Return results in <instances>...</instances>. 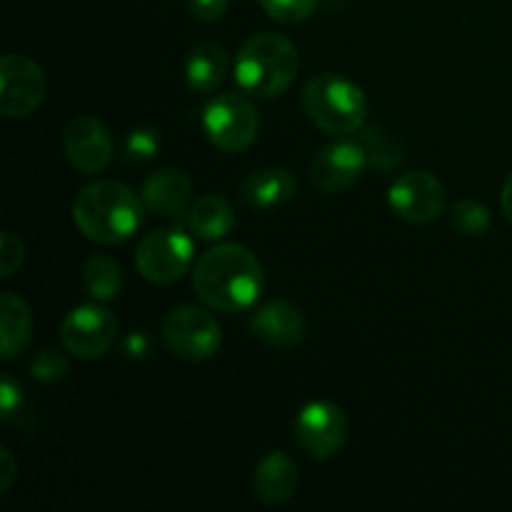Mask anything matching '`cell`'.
Listing matches in <instances>:
<instances>
[{"label":"cell","instance_id":"cell-1","mask_svg":"<svg viewBox=\"0 0 512 512\" xmlns=\"http://www.w3.org/2000/svg\"><path fill=\"white\" fill-rule=\"evenodd\" d=\"M263 265L245 245L223 243L200 255L193 270V290L218 313H243L263 293Z\"/></svg>","mask_w":512,"mask_h":512},{"label":"cell","instance_id":"cell-2","mask_svg":"<svg viewBox=\"0 0 512 512\" xmlns=\"http://www.w3.org/2000/svg\"><path fill=\"white\" fill-rule=\"evenodd\" d=\"M145 203L120 180L85 185L73 203V223L80 235L100 245H118L143 225Z\"/></svg>","mask_w":512,"mask_h":512},{"label":"cell","instance_id":"cell-3","mask_svg":"<svg viewBox=\"0 0 512 512\" xmlns=\"http://www.w3.org/2000/svg\"><path fill=\"white\" fill-rule=\"evenodd\" d=\"M235 83L253 98L270 100L288 93L300 73L298 48L285 35L258 33L235 55Z\"/></svg>","mask_w":512,"mask_h":512},{"label":"cell","instance_id":"cell-4","mask_svg":"<svg viewBox=\"0 0 512 512\" xmlns=\"http://www.w3.org/2000/svg\"><path fill=\"white\" fill-rule=\"evenodd\" d=\"M300 100L308 118L323 133L335 135V138H348L363 130L365 118H368V98L363 88L343 75H315L305 83Z\"/></svg>","mask_w":512,"mask_h":512},{"label":"cell","instance_id":"cell-5","mask_svg":"<svg viewBox=\"0 0 512 512\" xmlns=\"http://www.w3.org/2000/svg\"><path fill=\"white\" fill-rule=\"evenodd\" d=\"M163 343L175 358L188 363H203L210 360L223 345V330L213 313L198 308V305H180L165 315L160 325Z\"/></svg>","mask_w":512,"mask_h":512},{"label":"cell","instance_id":"cell-6","mask_svg":"<svg viewBox=\"0 0 512 512\" xmlns=\"http://www.w3.org/2000/svg\"><path fill=\"white\" fill-rule=\"evenodd\" d=\"M203 130L223 153H243L260 133V115L245 95L220 93L203 108Z\"/></svg>","mask_w":512,"mask_h":512},{"label":"cell","instance_id":"cell-7","mask_svg":"<svg viewBox=\"0 0 512 512\" xmlns=\"http://www.w3.org/2000/svg\"><path fill=\"white\" fill-rule=\"evenodd\" d=\"M195 260V243L185 230L160 228L145 235L135 250V270L148 283H178Z\"/></svg>","mask_w":512,"mask_h":512},{"label":"cell","instance_id":"cell-8","mask_svg":"<svg viewBox=\"0 0 512 512\" xmlns=\"http://www.w3.org/2000/svg\"><path fill=\"white\" fill-rule=\"evenodd\" d=\"M118 340V318L100 305L73 308L60 323V343L80 360L103 358Z\"/></svg>","mask_w":512,"mask_h":512},{"label":"cell","instance_id":"cell-9","mask_svg":"<svg viewBox=\"0 0 512 512\" xmlns=\"http://www.w3.org/2000/svg\"><path fill=\"white\" fill-rule=\"evenodd\" d=\"M48 93L45 70L23 53H8L0 60V113L5 118H25Z\"/></svg>","mask_w":512,"mask_h":512},{"label":"cell","instance_id":"cell-10","mask_svg":"<svg viewBox=\"0 0 512 512\" xmlns=\"http://www.w3.org/2000/svg\"><path fill=\"white\" fill-rule=\"evenodd\" d=\"M295 440L313 460H330L348 440L345 413L330 400H313L295 418Z\"/></svg>","mask_w":512,"mask_h":512},{"label":"cell","instance_id":"cell-11","mask_svg":"<svg viewBox=\"0 0 512 512\" xmlns=\"http://www.w3.org/2000/svg\"><path fill=\"white\" fill-rule=\"evenodd\" d=\"M368 165V153L360 140H335L315 153L310 163V180L320 193H343L358 183Z\"/></svg>","mask_w":512,"mask_h":512},{"label":"cell","instance_id":"cell-12","mask_svg":"<svg viewBox=\"0 0 512 512\" xmlns=\"http://www.w3.org/2000/svg\"><path fill=\"white\" fill-rule=\"evenodd\" d=\"M388 203L398 218L425 225L445 210V188L428 170H410L390 185Z\"/></svg>","mask_w":512,"mask_h":512},{"label":"cell","instance_id":"cell-13","mask_svg":"<svg viewBox=\"0 0 512 512\" xmlns=\"http://www.w3.org/2000/svg\"><path fill=\"white\" fill-rule=\"evenodd\" d=\"M63 153L80 173H103L115 155L113 135L93 115H78L63 130Z\"/></svg>","mask_w":512,"mask_h":512},{"label":"cell","instance_id":"cell-14","mask_svg":"<svg viewBox=\"0 0 512 512\" xmlns=\"http://www.w3.org/2000/svg\"><path fill=\"white\" fill-rule=\"evenodd\" d=\"M190 195H193V183H190V178L183 170L175 168H163L150 173L145 178L143 190H140L145 210L155 215H165V218L185 213Z\"/></svg>","mask_w":512,"mask_h":512},{"label":"cell","instance_id":"cell-15","mask_svg":"<svg viewBox=\"0 0 512 512\" xmlns=\"http://www.w3.org/2000/svg\"><path fill=\"white\" fill-rule=\"evenodd\" d=\"M298 465L290 455L273 450L258 463L253 475L255 498L263 505H285L298 488Z\"/></svg>","mask_w":512,"mask_h":512},{"label":"cell","instance_id":"cell-16","mask_svg":"<svg viewBox=\"0 0 512 512\" xmlns=\"http://www.w3.org/2000/svg\"><path fill=\"white\" fill-rule=\"evenodd\" d=\"M250 328L258 338L275 345V348H293L303 338L305 318L288 300H273V303H265L263 308L255 310Z\"/></svg>","mask_w":512,"mask_h":512},{"label":"cell","instance_id":"cell-17","mask_svg":"<svg viewBox=\"0 0 512 512\" xmlns=\"http://www.w3.org/2000/svg\"><path fill=\"white\" fill-rule=\"evenodd\" d=\"M298 180L288 168L253 170L240 183V198L253 210H273L288 203L295 195Z\"/></svg>","mask_w":512,"mask_h":512},{"label":"cell","instance_id":"cell-18","mask_svg":"<svg viewBox=\"0 0 512 512\" xmlns=\"http://www.w3.org/2000/svg\"><path fill=\"white\" fill-rule=\"evenodd\" d=\"M185 228L198 240L213 243L235 228V210L220 195H203L185 210Z\"/></svg>","mask_w":512,"mask_h":512},{"label":"cell","instance_id":"cell-19","mask_svg":"<svg viewBox=\"0 0 512 512\" xmlns=\"http://www.w3.org/2000/svg\"><path fill=\"white\" fill-rule=\"evenodd\" d=\"M33 335V315L28 303L13 293L0 298V358L8 363L15 360L30 343Z\"/></svg>","mask_w":512,"mask_h":512},{"label":"cell","instance_id":"cell-20","mask_svg":"<svg viewBox=\"0 0 512 512\" xmlns=\"http://www.w3.org/2000/svg\"><path fill=\"white\" fill-rule=\"evenodd\" d=\"M228 68V53H225L223 45L205 40L190 50L188 60H185V80L198 93H213L225 80Z\"/></svg>","mask_w":512,"mask_h":512},{"label":"cell","instance_id":"cell-21","mask_svg":"<svg viewBox=\"0 0 512 512\" xmlns=\"http://www.w3.org/2000/svg\"><path fill=\"white\" fill-rule=\"evenodd\" d=\"M83 285L90 298L108 303L123 290V270L108 255H90L83 265Z\"/></svg>","mask_w":512,"mask_h":512},{"label":"cell","instance_id":"cell-22","mask_svg":"<svg viewBox=\"0 0 512 512\" xmlns=\"http://www.w3.org/2000/svg\"><path fill=\"white\" fill-rule=\"evenodd\" d=\"M358 140H360V145L365 148V153H368V163L373 165V168L393 170L403 163V153H400V148L395 145V140L390 138L385 130L368 128V130H363V135H360Z\"/></svg>","mask_w":512,"mask_h":512},{"label":"cell","instance_id":"cell-23","mask_svg":"<svg viewBox=\"0 0 512 512\" xmlns=\"http://www.w3.org/2000/svg\"><path fill=\"white\" fill-rule=\"evenodd\" d=\"M450 228L460 235H483L490 228V210L478 200H460L448 213Z\"/></svg>","mask_w":512,"mask_h":512},{"label":"cell","instance_id":"cell-24","mask_svg":"<svg viewBox=\"0 0 512 512\" xmlns=\"http://www.w3.org/2000/svg\"><path fill=\"white\" fill-rule=\"evenodd\" d=\"M160 133L148 125H140L133 128L123 140V155L130 163H145V160H153L160 150Z\"/></svg>","mask_w":512,"mask_h":512},{"label":"cell","instance_id":"cell-25","mask_svg":"<svg viewBox=\"0 0 512 512\" xmlns=\"http://www.w3.org/2000/svg\"><path fill=\"white\" fill-rule=\"evenodd\" d=\"M265 13L280 23H303L318 10L320 0H260Z\"/></svg>","mask_w":512,"mask_h":512},{"label":"cell","instance_id":"cell-26","mask_svg":"<svg viewBox=\"0 0 512 512\" xmlns=\"http://www.w3.org/2000/svg\"><path fill=\"white\" fill-rule=\"evenodd\" d=\"M68 370V358H65L60 350L53 348H43L40 353L33 355V360H30V375H33L35 380H40V383H53V380L65 378Z\"/></svg>","mask_w":512,"mask_h":512},{"label":"cell","instance_id":"cell-27","mask_svg":"<svg viewBox=\"0 0 512 512\" xmlns=\"http://www.w3.org/2000/svg\"><path fill=\"white\" fill-rule=\"evenodd\" d=\"M23 260H25L23 240L15 238L10 230H5L3 238H0V275H3V278H10V275L23 265Z\"/></svg>","mask_w":512,"mask_h":512},{"label":"cell","instance_id":"cell-28","mask_svg":"<svg viewBox=\"0 0 512 512\" xmlns=\"http://www.w3.org/2000/svg\"><path fill=\"white\" fill-rule=\"evenodd\" d=\"M23 403V388L13 375L5 373L0 380V405H3V420H13V415L20 410Z\"/></svg>","mask_w":512,"mask_h":512},{"label":"cell","instance_id":"cell-29","mask_svg":"<svg viewBox=\"0 0 512 512\" xmlns=\"http://www.w3.org/2000/svg\"><path fill=\"white\" fill-rule=\"evenodd\" d=\"M230 0H188V10L200 23H215L225 15Z\"/></svg>","mask_w":512,"mask_h":512},{"label":"cell","instance_id":"cell-30","mask_svg":"<svg viewBox=\"0 0 512 512\" xmlns=\"http://www.w3.org/2000/svg\"><path fill=\"white\" fill-rule=\"evenodd\" d=\"M0 465H3L0 468V495H5L15 480V458L8 448L0 450Z\"/></svg>","mask_w":512,"mask_h":512},{"label":"cell","instance_id":"cell-31","mask_svg":"<svg viewBox=\"0 0 512 512\" xmlns=\"http://www.w3.org/2000/svg\"><path fill=\"white\" fill-rule=\"evenodd\" d=\"M125 348H128V353L135 355V358H143V355L148 353V343H145V335H140V333L130 335L128 343H125Z\"/></svg>","mask_w":512,"mask_h":512},{"label":"cell","instance_id":"cell-32","mask_svg":"<svg viewBox=\"0 0 512 512\" xmlns=\"http://www.w3.org/2000/svg\"><path fill=\"white\" fill-rule=\"evenodd\" d=\"M500 205H503L505 218H508L510 223H512V173H510V178L505 180V185H503V193H500Z\"/></svg>","mask_w":512,"mask_h":512}]
</instances>
